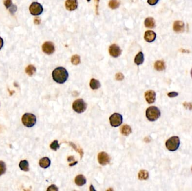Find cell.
Here are the masks:
<instances>
[{"label":"cell","mask_w":192,"mask_h":191,"mask_svg":"<svg viewBox=\"0 0 192 191\" xmlns=\"http://www.w3.org/2000/svg\"><path fill=\"white\" fill-rule=\"evenodd\" d=\"M132 132L131 127L128 125H124L121 128V132L124 136L129 135Z\"/></svg>","instance_id":"obj_19"},{"label":"cell","mask_w":192,"mask_h":191,"mask_svg":"<svg viewBox=\"0 0 192 191\" xmlns=\"http://www.w3.org/2000/svg\"><path fill=\"white\" fill-rule=\"evenodd\" d=\"M124 75L122 73H118L116 75V79L117 80H119V81H121V80H122L124 79Z\"/></svg>","instance_id":"obj_30"},{"label":"cell","mask_w":192,"mask_h":191,"mask_svg":"<svg viewBox=\"0 0 192 191\" xmlns=\"http://www.w3.org/2000/svg\"><path fill=\"white\" fill-rule=\"evenodd\" d=\"M90 86L93 90L98 89L101 86V84L99 81L94 79H92L90 82Z\"/></svg>","instance_id":"obj_23"},{"label":"cell","mask_w":192,"mask_h":191,"mask_svg":"<svg viewBox=\"0 0 192 191\" xmlns=\"http://www.w3.org/2000/svg\"><path fill=\"white\" fill-rule=\"evenodd\" d=\"M3 3H4V5H5V6H6V8L7 9L11 8L13 5L11 0H4Z\"/></svg>","instance_id":"obj_29"},{"label":"cell","mask_w":192,"mask_h":191,"mask_svg":"<svg viewBox=\"0 0 192 191\" xmlns=\"http://www.w3.org/2000/svg\"><path fill=\"white\" fill-rule=\"evenodd\" d=\"M178 93L176 92H174V91H173V92H169L167 94V96L170 98H174V97H176L177 96H178Z\"/></svg>","instance_id":"obj_33"},{"label":"cell","mask_w":192,"mask_h":191,"mask_svg":"<svg viewBox=\"0 0 192 191\" xmlns=\"http://www.w3.org/2000/svg\"><path fill=\"white\" fill-rule=\"evenodd\" d=\"M159 0H148L147 2L149 5H151V6H153L156 5Z\"/></svg>","instance_id":"obj_34"},{"label":"cell","mask_w":192,"mask_h":191,"mask_svg":"<svg viewBox=\"0 0 192 191\" xmlns=\"http://www.w3.org/2000/svg\"><path fill=\"white\" fill-rule=\"evenodd\" d=\"M87 1H88V2H89V1H90V0H87Z\"/></svg>","instance_id":"obj_38"},{"label":"cell","mask_w":192,"mask_h":191,"mask_svg":"<svg viewBox=\"0 0 192 191\" xmlns=\"http://www.w3.org/2000/svg\"><path fill=\"white\" fill-rule=\"evenodd\" d=\"M173 29L176 33H182L185 29L184 23L182 21H175L173 25Z\"/></svg>","instance_id":"obj_13"},{"label":"cell","mask_w":192,"mask_h":191,"mask_svg":"<svg viewBox=\"0 0 192 191\" xmlns=\"http://www.w3.org/2000/svg\"><path fill=\"white\" fill-rule=\"evenodd\" d=\"M6 171V165L5 163L2 162L0 161V176L5 173Z\"/></svg>","instance_id":"obj_27"},{"label":"cell","mask_w":192,"mask_h":191,"mask_svg":"<svg viewBox=\"0 0 192 191\" xmlns=\"http://www.w3.org/2000/svg\"><path fill=\"white\" fill-rule=\"evenodd\" d=\"M39 164L40 165V166L42 168L44 169H46L47 168H48L50 166L51 164V160L48 157H43L42 158L39 162Z\"/></svg>","instance_id":"obj_15"},{"label":"cell","mask_w":192,"mask_h":191,"mask_svg":"<svg viewBox=\"0 0 192 191\" xmlns=\"http://www.w3.org/2000/svg\"><path fill=\"white\" fill-rule=\"evenodd\" d=\"M147 118L150 121H155L161 116L160 109L156 107H150L147 108L146 112Z\"/></svg>","instance_id":"obj_2"},{"label":"cell","mask_w":192,"mask_h":191,"mask_svg":"<svg viewBox=\"0 0 192 191\" xmlns=\"http://www.w3.org/2000/svg\"><path fill=\"white\" fill-rule=\"evenodd\" d=\"M78 2L77 0H66L65 2L66 9L69 11H73L78 8Z\"/></svg>","instance_id":"obj_11"},{"label":"cell","mask_w":192,"mask_h":191,"mask_svg":"<svg viewBox=\"0 0 192 191\" xmlns=\"http://www.w3.org/2000/svg\"><path fill=\"white\" fill-rule=\"evenodd\" d=\"M69 77V73L64 67H57L52 72L54 80L59 84H63Z\"/></svg>","instance_id":"obj_1"},{"label":"cell","mask_w":192,"mask_h":191,"mask_svg":"<svg viewBox=\"0 0 192 191\" xmlns=\"http://www.w3.org/2000/svg\"><path fill=\"white\" fill-rule=\"evenodd\" d=\"M120 1L119 0H110L109 2V7L112 9H116L120 6Z\"/></svg>","instance_id":"obj_25"},{"label":"cell","mask_w":192,"mask_h":191,"mask_svg":"<svg viewBox=\"0 0 192 191\" xmlns=\"http://www.w3.org/2000/svg\"><path fill=\"white\" fill-rule=\"evenodd\" d=\"M21 121L25 126L27 127H32L35 125L37 119L36 117L33 114L25 113L23 115Z\"/></svg>","instance_id":"obj_4"},{"label":"cell","mask_w":192,"mask_h":191,"mask_svg":"<svg viewBox=\"0 0 192 191\" xmlns=\"http://www.w3.org/2000/svg\"><path fill=\"white\" fill-rule=\"evenodd\" d=\"M109 53L113 57H118L121 54V49L116 44H112L109 48Z\"/></svg>","instance_id":"obj_10"},{"label":"cell","mask_w":192,"mask_h":191,"mask_svg":"<svg viewBox=\"0 0 192 191\" xmlns=\"http://www.w3.org/2000/svg\"><path fill=\"white\" fill-rule=\"evenodd\" d=\"M145 99L148 103L152 104L156 100V92L153 90H148L145 92Z\"/></svg>","instance_id":"obj_12"},{"label":"cell","mask_w":192,"mask_h":191,"mask_svg":"<svg viewBox=\"0 0 192 191\" xmlns=\"http://www.w3.org/2000/svg\"><path fill=\"white\" fill-rule=\"evenodd\" d=\"M155 68L157 71H163L165 69V64L163 61H157L155 64Z\"/></svg>","instance_id":"obj_21"},{"label":"cell","mask_w":192,"mask_h":191,"mask_svg":"<svg viewBox=\"0 0 192 191\" xmlns=\"http://www.w3.org/2000/svg\"><path fill=\"white\" fill-rule=\"evenodd\" d=\"M149 177V173L145 170H141L138 173V178L140 180H147Z\"/></svg>","instance_id":"obj_22"},{"label":"cell","mask_w":192,"mask_h":191,"mask_svg":"<svg viewBox=\"0 0 192 191\" xmlns=\"http://www.w3.org/2000/svg\"></svg>","instance_id":"obj_39"},{"label":"cell","mask_w":192,"mask_h":191,"mask_svg":"<svg viewBox=\"0 0 192 191\" xmlns=\"http://www.w3.org/2000/svg\"><path fill=\"white\" fill-rule=\"evenodd\" d=\"M50 148L54 151H57V149L60 148V145L58 144V141L57 140L54 141L50 145Z\"/></svg>","instance_id":"obj_28"},{"label":"cell","mask_w":192,"mask_h":191,"mask_svg":"<svg viewBox=\"0 0 192 191\" xmlns=\"http://www.w3.org/2000/svg\"><path fill=\"white\" fill-rule=\"evenodd\" d=\"M54 44L51 42H46L42 46V51L47 55H51L55 52Z\"/></svg>","instance_id":"obj_8"},{"label":"cell","mask_w":192,"mask_h":191,"mask_svg":"<svg viewBox=\"0 0 192 191\" xmlns=\"http://www.w3.org/2000/svg\"><path fill=\"white\" fill-rule=\"evenodd\" d=\"M87 107V104L82 99L75 100L73 104V109L75 112L78 113L84 112Z\"/></svg>","instance_id":"obj_5"},{"label":"cell","mask_w":192,"mask_h":191,"mask_svg":"<svg viewBox=\"0 0 192 191\" xmlns=\"http://www.w3.org/2000/svg\"><path fill=\"white\" fill-rule=\"evenodd\" d=\"M58 190V188L54 184H52V185L50 186L47 189V191H57Z\"/></svg>","instance_id":"obj_32"},{"label":"cell","mask_w":192,"mask_h":191,"mask_svg":"<svg viewBox=\"0 0 192 191\" xmlns=\"http://www.w3.org/2000/svg\"><path fill=\"white\" fill-rule=\"evenodd\" d=\"M191 76H192V70H191Z\"/></svg>","instance_id":"obj_37"},{"label":"cell","mask_w":192,"mask_h":191,"mask_svg":"<svg viewBox=\"0 0 192 191\" xmlns=\"http://www.w3.org/2000/svg\"><path fill=\"white\" fill-rule=\"evenodd\" d=\"M36 71V68L33 65H29L25 69V72L30 76L34 75Z\"/></svg>","instance_id":"obj_24"},{"label":"cell","mask_w":192,"mask_h":191,"mask_svg":"<svg viewBox=\"0 0 192 191\" xmlns=\"http://www.w3.org/2000/svg\"><path fill=\"white\" fill-rule=\"evenodd\" d=\"M19 167L21 170L25 171V172H28L29 170V163L27 160H21L19 163Z\"/></svg>","instance_id":"obj_20"},{"label":"cell","mask_w":192,"mask_h":191,"mask_svg":"<svg viewBox=\"0 0 192 191\" xmlns=\"http://www.w3.org/2000/svg\"><path fill=\"white\" fill-rule=\"evenodd\" d=\"M3 46V39L0 36V50L2 49Z\"/></svg>","instance_id":"obj_35"},{"label":"cell","mask_w":192,"mask_h":191,"mask_svg":"<svg viewBox=\"0 0 192 191\" xmlns=\"http://www.w3.org/2000/svg\"><path fill=\"white\" fill-rule=\"evenodd\" d=\"M179 146L180 140L179 137H171L166 142V147L170 151H175L177 150Z\"/></svg>","instance_id":"obj_3"},{"label":"cell","mask_w":192,"mask_h":191,"mask_svg":"<svg viewBox=\"0 0 192 191\" xmlns=\"http://www.w3.org/2000/svg\"><path fill=\"white\" fill-rule=\"evenodd\" d=\"M145 25L148 28H153L155 26V20L152 18H147L145 21Z\"/></svg>","instance_id":"obj_17"},{"label":"cell","mask_w":192,"mask_h":191,"mask_svg":"<svg viewBox=\"0 0 192 191\" xmlns=\"http://www.w3.org/2000/svg\"><path fill=\"white\" fill-rule=\"evenodd\" d=\"M98 160L101 165H105L110 163V157L107 153L105 152H101L98 155Z\"/></svg>","instance_id":"obj_9"},{"label":"cell","mask_w":192,"mask_h":191,"mask_svg":"<svg viewBox=\"0 0 192 191\" xmlns=\"http://www.w3.org/2000/svg\"><path fill=\"white\" fill-rule=\"evenodd\" d=\"M43 11V9L42 6L38 2H33L29 7V11L30 14L34 16L41 15Z\"/></svg>","instance_id":"obj_6"},{"label":"cell","mask_w":192,"mask_h":191,"mask_svg":"<svg viewBox=\"0 0 192 191\" xmlns=\"http://www.w3.org/2000/svg\"><path fill=\"white\" fill-rule=\"evenodd\" d=\"M156 34L155 33L151 30H148L145 32V39L147 42H152L156 39Z\"/></svg>","instance_id":"obj_14"},{"label":"cell","mask_w":192,"mask_h":191,"mask_svg":"<svg viewBox=\"0 0 192 191\" xmlns=\"http://www.w3.org/2000/svg\"><path fill=\"white\" fill-rule=\"evenodd\" d=\"M183 105L184 107H185L186 109H189V110H192V103H187V102H185L183 104Z\"/></svg>","instance_id":"obj_31"},{"label":"cell","mask_w":192,"mask_h":191,"mask_svg":"<svg viewBox=\"0 0 192 191\" xmlns=\"http://www.w3.org/2000/svg\"><path fill=\"white\" fill-rule=\"evenodd\" d=\"M68 161L71 162V161H74V157L73 156H70L68 157Z\"/></svg>","instance_id":"obj_36"},{"label":"cell","mask_w":192,"mask_h":191,"mask_svg":"<svg viewBox=\"0 0 192 191\" xmlns=\"http://www.w3.org/2000/svg\"><path fill=\"white\" fill-rule=\"evenodd\" d=\"M110 124L112 127H118L122 123V116L119 113H114L110 117Z\"/></svg>","instance_id":"obj_7"},{"label":"cell","mask_w":192,"mask_h":191,"mask_svg":"<svg viewBox=\"0 0 192 191\" xmlns=\"http://www.w3.org/2000/svg\"><path fill=\"white\" fill-rule=\"evenodd\" d=\"M75 183L77 186H82L86 183V179L84 175H79L76 177Z\"/></svg>","instance_id":"obj_16"},{"label":"cell","mask_w":192,"mask_h":191,"mask_svg":"<svg viewBox=\"0 0 192 191\" xmlns=\"http://www.w3.org/2000/svg\"><path fill=\"white\" fill-rule=\"evenodd\" d=\"M72 63L74 65H77L80 64L81 62V58L78 55H74L72 58Z\"/></svg>","instance_id":"obj_26"},{"label":"cell","mask_w":192,"mask_h":191,"mask_svg":"<svg viewBox=\"0 0 192 191\" xmlns=\"http://www.w3.org/2000/svg\"><path fill=\"white\" fill-rule=\"evenodd\" d=\"M143 62H144V55L142 52H140L136 56L134 59V62L137 65H140L143 64Z\"/></svg>","instance_id":"obj_18"}]
</instances>
